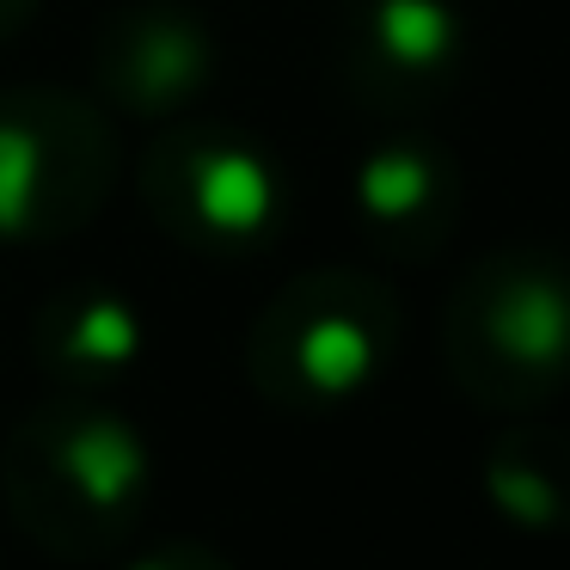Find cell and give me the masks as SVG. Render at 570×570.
I'll list each match as a JSON object with an SVG mask.
<instances>
[{"label": "cell", "mask_w": 570, "mask_h": 570, "mask_svg": "<svg viewBox=\"0 0 570 570\" xmlns=\"http://www.w3.org/2000/svg\"><path fill=\"white\" fill-rule=\"evenodd\" d=\"M448 374L479 405L528 411L570 381V258L503 246L466 264L442 313Z\"/></svg>", "instance_id": "6da1fadb"}, {"label": "cell", "mask_w": 570, "mask_h": 570, "mask_svg": "<svg viewBox=\"0 0 570 570\" xmlns=\"http://www.w3.org/2000/svg\"><path fill=\"white\" fill-rule=\"evenodd\" d=\"M0 472L19 521L75 558L117 546L148 497V448L117 411L92 399L31 411L7 442Z\"/></svg>", "instance_id": "7a4b0ae2"}, {"label": "cell", "mask_w": 570, "mask_h": 570, "mask_svg": "<svg viewBox=\"0 0 570 570\" xmlns=\"http://www.w3.org/2000/svg\"><path fill=\"white\" fill-rule=\"evenodd\" d=\"M399 301L368 271H301L283 283L246 337V374L271 405H337L386 368Z\"/></svg>", "instance_id": "3957f363"}, {"label": "cell", "mask_w": 570, "mask_h": 570, "mask_svg": "<svg viewBox=\"0 0 570 570\" xmlns=\"http://www.w3.org/2000/svg\"><path fill=\"white\" fill-rule=\"evenodd\" d=\"M154 227L203 258L271 246L288 215V178L252 136L209 117H166L136 166Z\"/></svg>", "instance_id": "277c9868"}, {"label": "cell", "mask_w": 570, "mask_h": 570, "mask_svg": "<svg viewBox=\"0 0 570 570\" xmlns=\"http://www.w3.org/2000/svg\"><path fill=\"white\" fill-rule=\"evenodd\" d=\"M117 185L111 117L68 87H0V239H62Z\"/></svg>", "instance_id": "5b68a950"}, {"label": "cell", "mask_w": 570, "mask_h": 570, "mask_svg": "<svg viewBox=\"0 0 570 570\" xmlns=\"http://www.w3.org/2000/svg\"><path fill=\"white\" fill-rule=\"evenodd\" d=\"M460 19L448 0H350L337 19V75L350 99L381 117L435 105L460 75Z\"/></svg>", "instance_id": "8992f818"}, {"label": "cell", "mask_w": 570, "mask_h": 570, "mask_svg": "<svg viewBox=\"0 0 570 570\" xmlns=\"http://www.w3.org/2000/svg\"><path fill=\"white\" fill-rule=\"evenodd\" d=\"M92 75H99V92L111 111L148 117V124L185 117L215 75L209 26L173 0L117 7L92 38Z\"/></svg>", "instance_id": "52a82bcc"}, {"label": "cell", "mask_w": 570, "mask_h": 570, "mask_svg": "<svg viewBox=\"0 0 570 570\" xmlns=\"http://www.w3.org/2000/svg\"><path fill=\"white\" fill-rule=\"evenodd\" d=\"M362 234L393 258H423L448 239L460 215V166L430 136H386L350 173Z\"/></svg>", "instance_id": "ba28073f"}, {"label": "cell", "mask_w": 570, "mask_h": 570, "mask_svg": "<svg viewBox=\"0 0 570 570\" xmlns=\"http://www.w3.org/2000/svg\"><path fill=\"white\" fill-rule=\"evenodd\" d=\"M136 350L141 320L111 288H75V295L43 301L38 313V356L43 368L68 374V381H105V374L129 368Z\"/></svg>", "instance_id": "9c48e42d"}, {"label": "cell", "mask_w": 570, "mask_h": 570, "mask_svg": "<svg viewBox=\"0 0 570 570\" xmlns=\"http://www.w3.org/2000/svg\"><path fill=\"white\" fill-rule=\"evenodd\" d=\"M491 497L521 521H552L570 515V442L558 430H509L503 442L491 448Z\"/></svg>", "instance_id": "30bf717a"}, {"label": "cell", "mask_w": 570, "mask_h": 570, "mask_svg": "<svg viewBox=\"0 0 570 570\" xmlns=\"http://www.w3.org/2000/svg\"><path fill=\"white\" fill-rule=\"evenodd\" d=\"M31 13H38V0H0V38H13Z\"/></svg>", "instance_id": "8fae6325"}, {"label": "cell", "mask_w": 570, "mask_h": 570, "mask_svg": "<svg viewBox=\"0 0 570 570\" xmlns=\"http://www.w3.org/2000/svg\"><path fill=\"white\" fill-rule=\"evenodd\" d=\"M141 570H215L203 552H166L160 564H141Z\"/></svg>", "instance_id": "7c38bea8"}]
</instances>
